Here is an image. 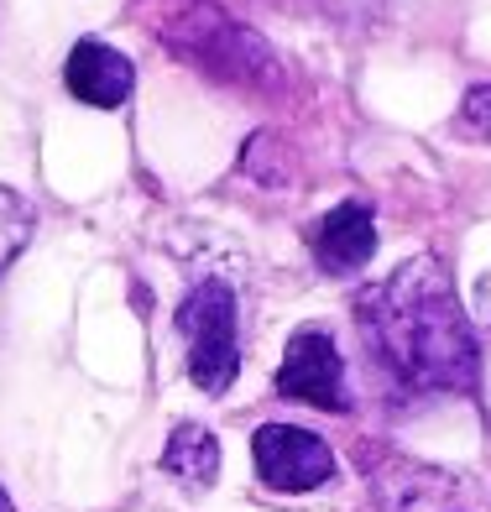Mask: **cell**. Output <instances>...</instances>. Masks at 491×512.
<instances>
[{
    "instance_id": "1",
    "label": "cell",
    "mask_w": 491,
    "mask_h": 512,
    "mask_svg": "<svg viewBox=\"0 0 491 512\" xmlns=\"http://www.w3.org/2000/svg\"><path fill=\"white\" fill-rule=\"evenodd\" d=\"M356 324L366 351L413 392H471L476 340L455 283L434 256H413L377 288L356 298Z\"/></svg>"
},
{
    "instance_id": "12",
    "label": "cell",
    "mask_w": 491,
    "mask_h": 512,
    "mask_svg": "<svg viewBox=\"0 0 491 512\" xmlns=\"http://www.w3.org/2000/svg\"><path fill=\"white\" fill-rule=\"evenodd\" d=\"M0 512H16V507H11V502H6V492H0Z\"/></svg>"
},
{
    "instance_id": "11",
    "label": "cell",
    "mask_w": 491,
    "mask_h": 512,
    "mask_svg": "<svg viewBox=\"0 0 491 512\" xmlns=\"http://www.w3.org/2000/svg\"><path fill=\"white\" fill-rule=\"evenodd\" d=\"M330 6L340 11V16H356V21H366V16H377L387 0H330Z\"/></svg>"
},
{
    "instance_id": "3",
    "label": "cell",
    "mask_w": 491,
    "mask_h": 512,
    "mask_svg": "<svg viewBox=\"0 0 491 512\" xmlns=\"http://www.w3.org/2000/svg\"><path fill=\"white\" fill-rule=\"evenodd\" d=\"M189 21H178V27L168 32L178 53H189L199 68H209V74H230V79H251V68H272L267 48L256 42L251 32H241L236 21H230L225 11H215L209 0H189Z\"/></svg>"
},
{
    "instance_id": "7",
    "label": "cell",
    "mask_w": 491,
    "mask_h": 512,
    "mask_svg": "<svg viewBox=\"0 0 491 512\" xmlns=\"http://www.w3.org/2000/svg\"><path fill=\"white\" fill-rule=\"evenodd\" d=\"M377 251V220L366 204H340L314 225V256L324 272H356Z\"/></svg>"
},
{
    "instance_id": "10",
    "label": "cell",
    "mask_w": 491,
    "mask_h": 512,
    "mask_svg": "<svg viewBox=\"0 0 491 512\" xmlns=\"http://www.w3.org/2000/svg\"><path fill=\"white\" fill-rule=\"evenodd\" d=\"M455 131H460V136H471V142H491V84H476L471 95H465Z\"/></svg>"
},
{
    "instance_id": "6",
    "label": "cell",
    "mask_w": 491,
    "mask_h": 512,
    "mask_svg": "<svg viewBox=\"0 0 491 512\" xmlns=\"http://www.w3.org/2000/svg\"><path fill=\"white\" fill-rule=\"evenodd\" d=\"M63 79H68V89H74L84 105L121 110V105L131 100L136 68H131L126 53L105 48V42H79V48L68 53V63H63Z\"/></svg>"
},
{
    "instance_id": "4",
    "label": "cell",
    "mask_w": 491,
    "mask_h": 512,
    "mask_svg": "<svg viewBox=\"0 0 491 512\" xmlns=\"http://www.w3.org/2000/svg\"><path fill=\"white\" fill-rule=\"evenodd\" d=\"M256 471L272 492H314L335 476V455L319 434L293 429V424H262L251 439Z\"/></svg>"
},
{
    "instance_id": "8",
    "label": "cell",
    "mask_w": 491,
    "mask_h": 512,
    "mask_svg": "<svg viewBox=\"0 0 491 512\" xmlns=\"http://www.w3.org/2000/svg\"><path fill=\"white\" fill-rule=\"evenodd\" d=\"M162 471L189 481V486H209L220 476V439L209 434L204 424H178L168 450H162Z\"/></svg>"
},
{
    "instance_id": "5",
    "label": "cell",
    "mask_w": 491,
    "mask_h": 512,
    "mask_svg": "<svg viewBox=\"0 0 491 512\" xmlns=\"http://www.w3.org/2000/svg\"><path fill=\"white\" fill-rule=\"evenodd\" d=\"M277 392L298 403H314L324 413H345V361L335 351V340L324 330H298L288 340V356L277 366Z\"/></svg>"
},
{
    "instance_id": "2",
    "label": "cell",
    "mask_w": 491,
    "mask_h": 512,
    "mask_svg": "<svg viewBox=\"0 0 491 512\" xmlns=\"http://www.w3.org/2000/svg\"><path fill=\"white\" fill-rule=\"evenodd\" d=\"M178 330H183V340H189V377H194V387H204L209 398H220V392L236 382V371H241L236 293H230L220 277H204V283L183 298Z\"/></svg>"
},
{
    "instance_id": "9",
    "label": "cell",
    "mask_w": 491,
    "mask_h": 512,
    "mask_svg": "<svg viewBox=\"0 0 491 512\" xmlns=\"http://www.w3.org/2000/svg\"><path fill=\"white\" fill-rule=\"evenodd\" d=\"M32 225H37V215H32V204L21 199V194H11L6 183H0V267L11 262V256L27 246V236H32Z\"/></svg>"
}]
</instances>
